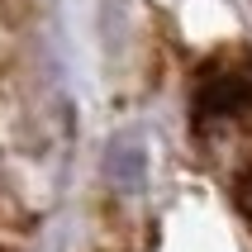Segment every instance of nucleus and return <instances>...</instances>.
Here are the masks:
<instances>
[{
  "mask_svg": "<svg viewBox=\"0 0 252 252\" xmlns=\"http://www.w3.org/2000/svg\"><path fill=\"white\" fill-rule=\"evenodd\" d=\"M233 200H238V210H243V214L252 219V167L243 171L238 181H233Z\"/></svg>",
  "mask_w": 252,
  "mask_h": 252,
  "instance_id": "7ed1b4c3",
  "label": "nucleus"
},
{
  "mask_svg": "<svg viewBox=\"0 0 252 252\" xmlns=\"http://www.w3.org/2000/svg\"><path fill=\"white\" fill-rule=\"evenodd\" d=\"M105 171H110V181L119 190H143V181H148V153H143V143L138 138H119L110 148Z\"/></svg>",
  "mask_w": 252,
  "mask_h": 252,
  "instance_id": "f03ea898",
  "label": "nucleus"
},
{
  "mask_svg": "<svg viewBox=\"0 0 252 252\" xmlns=\"http://www.w3.org/2000/svg\"><path fill=\"white\" fill-rule=\"evenodd\" d=\"M248 105H252V86L233 71H214L195 91V114H205V119H228V114L248 110Z\"/></svg>",
  "mask_w": 252,
  "mask_h": 252,
  "instance_id": "f257e3e1",
  "label": "nucleus"
}]
</instances>
